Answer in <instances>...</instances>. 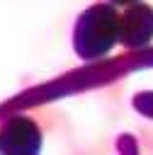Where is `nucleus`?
<instances>
[{
	"mask_svg": "<svg viewBox=\"0 0 153 155\" xmlns=\"http://www.w3.org/2000/svg\"><path fill=\"white\" fill-rule=\"evenodd\" d=\"M109 2H114V5H131V2H136V0H109Z\"/></svg>",
	"mask_w": 153,
	"mask_h": 155,
	"instance_id": "5",
	"label": "nucleus"
},
{
	"mask_svg": "<svg viewBox=\"0 0 153 155\" xmlns=\"http://www.w3.org/2000/svg\"><path fill=\"white\" fill-rule=\"evenodd\" d=\"M131 104L138 109V114L153 119V92H141V94H136V97L131 99Z\"/></svg>",
	"mask_w": 153,
	"mask_h": 155,
	"instance_id": "4",
	"label": "nucleus"
},
{
	"mask_svg": "<svg viewBox=\"0 0 153 155\" xmlns=\"http://www.w3.org/2000/svg\"><path fill=\"white\" fill-rule=\"evenodd\" d=\"M119 41L126 48H143L153 41V7L143 2H131L121 12Z\"/></svg>",
	"mask_w": 153,
	"mask_h": 155,
	"instance_id": "3",
	"label": "nucleus"
},
{
	"mask_svg": "<svg viewBox=\"0 0 153 155\" xmlns=\"http://www.w3.org/2000/svg\"><path fill=\"white\" fill-rule=\"evenodd\" d=\"M41 148V128L29 116H10L0 126V153L34 155Z\"/></svg>",
	"mask_w": 153,
	"mask_h": 155,
	"instance_id": "2",
	"label": "nucleus"
},
{
	"mask_svg": "<svg viewBox=\"0 0 153 155\" xmlns=\"http://www.w3.org/2000/svg\"><path fill=\"white\" fill-rule=\"evenodd\" d=\"M121 15L114 2L90 5L73 27V48L83 61H97L107 56L119 41Z\"/></svg>",
	"mask_w": 153,
	"mask_h": 155,
	"instance_id": "1",
	"label": "nucleus"
}]
</instances>
